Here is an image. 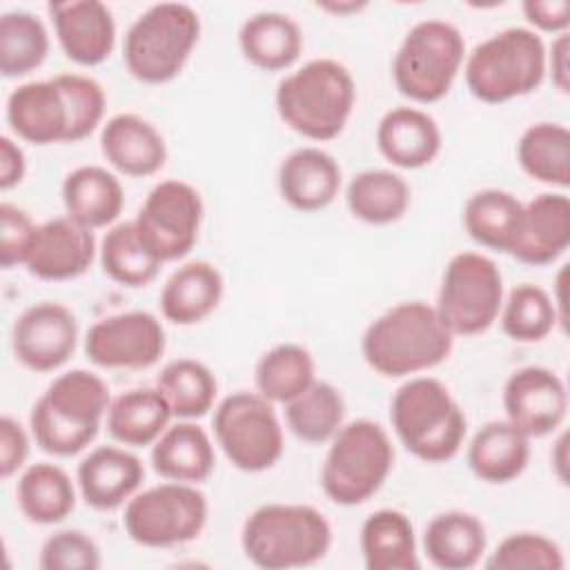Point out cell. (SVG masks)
<instances>
[{
  "instance_id": "cell-40",
  "label": "cell",
  "mask_w": 570,
  "mask_h": 570,
  "mask_svg": "<svg viewBox=\"0 0 570 570\" xmlns=\"http://www.w3.org/2000/svg\"><path fill=\"white\" fill-rule=\"evenodd\" d=\"M98 254L102 272L125 287L151 283L163 265L140 240L134 220L111 225L100 240Z\"/></svg>"
},
{
  "instance_id": "cell-35",
  "label": "cell",
  "mask_w": 570,
  "mask_h": 570,
  "mask_svg": "<svg viewBox=\"0 0 570 570\" xmlns=\"http://www.w3.org/2000/svg\"><path fill=\"white\" fill-rule=\"evenodd\" d=\"M345 200L354 218L367 225L396 223L410 207V185L390 169H365L345 189Z\"/></svg>"
},
{
  "instance_id": "cell-38",
  "label": "cell",
  "mask_w": 570,
  "mask_h": 570,
  "mask_svg": "<svg viewBox=\"0 0 570 570\" xmlns=\"http://www.w3.org/2000/svg\"><path fill=\"white\" fill-rule=\"evenodd\" d=\"M285 421L292 434L318 445L332 441L345 421V401L327 381H314L305 392L285 403Z\"/></svg>"
},
{
  "instance_id": "cell-31",
  "label": "cell",
  "mask_w": 570,
  "mask_h": 570,
  "mask_svg": "<svg viewBox=\"0 0 570 570\" xmlns=\"http://www.w3.org/2000/svg\"><path fill=\"white\" fill-rule=\"evenodd\" d=\"M171 416L174 412L158 387H134L111 399L107 430L122 445H154L169 428Z\"/></svg>"
},
{
  "instance_id": "cell-6",
  "label": "cell",
  "mask_w": 570,
  "mask_h": 570,
  "mask_svg": "<svg viewBox=\"0 0 570 570\" xmlns=\"http://www.w3.org/2000/svg\"><path fill=\"white\" fill-rule=\"evenodd\" d=\"M546 45L525 27H508L479 42L465 58V85L488 105L528 96L546 78Z\"/></svg>"
},
{
  "instance_id": "cell-51",
  "label": "cell",
  "mask_w": 570,
  "mask_h": 570,
  "mask_svg": "<svg viewBox=\"0 0 570 570\" xmlns=\"http://www.w3.org/2000/svg\"><path fill=\"white\" fill-rule=\"evenodd\" d=\"M552 463H554V470H557V476L561 483H566V434L559 436L557 445H554V452L550 454Z\"/></svg>"
},
{
  "instance_id": "cell-18",
  "label": "cell",
  "mask_w": 570,
  "mask_h": 570,
  "mask_svg": "<svg viewBox=\"0 0 570 570\" xmlns=\"http://www.w3.org/2000/svg\"><path fill=\"white\" fill-rule=\"evenodd\" d=\"M56 38L69 60L82 67L105 62L116 45V22L107 4L98 0L51 2Z\"/></svg>"
},
{
  "instance_id": "cell-48",
  "label": "cell",
  "mask_w": 570,
  "mask_h": 570,
  "mask_svg": "<svg viewBox=\"0 0 570 570\" xmlns=\"http://www.w3.org/2000/svg\"><path fill=\"white\" fill-rule=\"evenodd\" d=\"M523 13L530 24L550 33H566L570 27V2L568 0H525Z\"/></svg>"
},
{
  "instance_id": "cell-1",
  "label": "cell",
  "mask_w": 570,
  "mask_h": 570,
  "mask_svg": "<svg viewBox=\"0 0 570 570\" xmlns=\"http://www.w3.org/2000/svg\"><path fill=\"white\" fill-rule=\"evenodd\" d=\"M454 345V334L434 305L405 301L374 318L363 338L365 363L387 379L419 374L441 365Z\"/></svg>"
},
{
  "instance_id": "cell-50",
  "label": "cell",
  "mask_w": 570,
  "mask_h": 570,
  "mask_svg": "<svg viewBox=\"0 0 570 570\" xmlns=\"http://www.w3.org/2000/svg\"><path fill=\"white\" fill-rule=\"evenodd\" d=\"M568 51L570 40L568 33H559L550 47V56H546V69L550 67L552 82L561 94L570 91V69H568Z\"/></svg>"
},
{
  "instance_id": "cell-47",
  "label": "cell",
  "mask_w": 570,
  "mask_h": 570,
  "mask_svg": "<svg viewBox=\"0 0 570 570\" xmlns=\"http://www.w3.org/2000/svg\"><path fill=\"white\" fill-rule=\"evenodd\" d=\"M29 456V436L24 428L11 419H0V476L9 479L13 476Z\"/></svg>"
},
{
  "instance_id": "cell-46",
  "label": "cell",
  "mask_w": 570,
  "mask_h": 570,
  "mask_svg": "<svg viewBox=\"0 0 570 570\" xmlns=\"http://www.w3.org/2000/svg\"><path fill=\"white\" fill-rule=\"evenodd\" d=\"M38 225L18 205H0V263L2 267L24 265L36 238Z\"/></svg>"
},
{
  "instance_id": "cell-23",
  "label": "cell",
  "mask_w": 570,
  "mask_h": 570,
  "mask_svg": "<svg viewBox=\"0 0 570 570\" xmlns=\"http://www.w3.org/2000/svg\"><path fill=\"white\" fill-rule=\"evenodd\" d=\"M341 189V167L321 147L294 149L278 167V191L298 212L325 209Z\"/></svg>"
},
{
  "instance_id": "cell-9",
  "label": "cell",
  "mask_w": 570,
  "mask_h": 570,
  "mask_svg": "<svg viewBox=\"0 0 570 570\" xmlns=\"http://www.w3.org/2000/svg\"><path fill=\"white\" fill-rule=\"evenodd\" d=\"M465 58L461 31L445 20L428 18L416 22L403 38L392 62L396 89L414 102L441 100Z\"/></svg>"
},
{
  "instance_id": "cell-43",
  "label": "cell",
  "mask_w": 570,
  "mask_h": 570,
  "mask_svg": "<svg viewBox=\"0 0 570 570\" xmlns=\"http://www.w3.org/2000/svg\"><path fill=\"white\" fill-rule=\"evenodd\" d=\"M566 566L559 543L539 532L508 534L488 557V570H561Z\"/></svg>"
},
{
  "instance_id": "cell-15",
  "label": "cell",
  "mask_w": 570,
  "mask_h": 570,
  "mask_svg": "<svg viewBox=\"0 0 570 570\" xmlns=\"http://www.w3.org/2000/svg\"><path fill=\"white\" fill-rule=\"evenodd\" d=\"M78 321L73 312L53 301L27 307L11 327L16 358L33 372H53L76 352Z\"/></svg>"
},
{
  "instance_id": "cell-17",
  "label": "cell",
  "mask_w": 570,
  "mask_h": 570,
  "mask_svg": "<svg viewBox=\"0 0 570 570\" xmlns=\"http://www.w3.org/2000/svg\"><path fill=\"white\" fill-rule=\"evenodd\" d=\"M96 258L94 229L69 216L45 220L36 229L27 269L42 281H69L85 274Z\"/></svg>"
},
{
  "instance_id": "cell-34",
  "label": "cell",
  "mask_w": 570,
  "mask_h": 570,
  "mask_svg": "<svg viewBox=\"0 0 570 570\" xmlns=\"http://www.w3.org/2000/svg\"><path fill=\"white\" fill-rule=\"evenodd\" d=\"M523 216V203L505 189H479L463 207L468 236L481 247L510 254Z\"/></svg>"
},
{
  "instance_id": "cell-29",
  "label": "cell",
  "mask_w": 570,
  "mask_h": 570,
  "mask_svg": "<svg viewBox=\"0 0 570 570\" xmlns=\"http://www.w3.org/2000/svg\"><path fill=\"white\" fill-rule=\"evenodd\" d=\"M530 461V436L505 421L485 423L468 445V465L485 483L514 481Z\"/></svg>"
},
{
  "instance_id": "cell-42",
  "label": "cell",
  "mask_w": 570,
  "mask_h": 570,
  "mask_svg": "<svg viewBox=\"0 0 570 570\" xmlns=\"http://www.w3.org/2000/svg\"><path fill=\"white\" fill-rule=\"evenodd\" d=\"M501 327L517 343L543 341L559 323L552 296L532 283H521L510 289L501 305Z\"/></svg>"
},
{
  "instance_id": "cell-27",
  "label": "cell",
  "mask_w": 570,
  "mask_h": 570,
  "mask_svg": "<svg viewBox=\"0 0 570 570\" xmlns=\"http://www.w3.org/2000/svg\"><path fill=\"white\" fill-rule=\"evenodd\" d=\"M62 203L69 218L89 229H98L120 216L125 191L120 180L105 167L82 165L65 176Z\"/></svg>"
},
{
  "instance_id": "cell-19",
  "label": "cell",
  "mask_w": 570,
  "mask_h": 570,
  "mask_svg": "<svg viewBox=\"0 0 570 570\" xmlns=\"http://www.w3.org/2000/svg\"><path fill=\"white\" fill-rule=\"evenodd\" d=\"M145 479L142 461L116 445L91 450L76 470L78 490L94 510H116L129 501Z\"/></svg>"
},
{
  "instance_id": "cell-36",
  "label": "cell",
  "mask_w": 570,
  "mask_h": 570,
  "mask_svg": "<svg viewBox=\"0 0 570 570\" xmlns=\"http://www.w3.org/2000/svg\"><path fill=\"white\" fill-rule=\"evenodd\" d=\"M521 169L546 185H570V131L561 122H534L517 142Z\"/></svg>"
},
{
  "instance_id": "cell-37",
  "label": "cell",
  "mask_w": 570,
  "mask_h": 570,
  "mask_svg": "<svg viewBox=\"0 0 570 570\" xmlns=\"http://www.w3.org/2000/svg\"><path fill=\"white\" fill-rule=\"evenodd\" d=\"M314 381V358L298 343H278L269 347L254 367L256 390L272 403H289Z\"/></svg>"
},
{
  "instance_id": "cell-49",
  "label": "cell",
  "mask_w": 570,
  "mask_h": 570,
  "mask_svg": "<svg viewBox=\"0 0 570 570\" xmlns=\"http://www.w3.org/2000/svg\"><path fill=\"white\" fill-rule=\"evenodd\" d=\"M27 171L24 151L18 142H13L9 136H0V187L11 189L16 187Z\"/></svg>"
},
{
  "instance_id": "cell-25",
  "label": "cell",
  "mask_w": 570,
  "mask_h": 570,
  "mask_svg": "<svg viewBox=\"0 0 570 570\" xmlns=\"http://www.w3.org/2000/svg\"><path fill=\"white\" fill-rule=\"evenodd\" d=\"M223 289V274L212 263H185L165 281L160 312L174 325H196L218 307Z\"/></svg>"
},
{
  "instance_id": "cell-30",
  "label": "cell",
  "mask_w": 570,
  "mask_h": 570,
  "mask_svg": "<svg viewBox=\"0 0 570 570\" xmlns=\"http://www.w3.org/2000/svg\"><path fill=\"white\" fill-rule=\"evenodd\" d=\"M238 47L245 60L254 67L281 71L298 60L303 51V31L287 13L258 11L240 24Z\"/></svg>"
},
{
  "instance_id": "cell-52",
  "label": "cell",
  "mask_w": 570,
  "mask_h": 570,
  "mask_svg": "<svg viewBox=\"0 0 570 570\" xmlns=\"http://www.w3.org/2000/svg\"><path fill=\"white\" fill-rule=\"evenodd\" d=\"M321 9L332 11V13H352L358 11L363 7H367V2H356V0H347V2H318Z\"/></svg>"
},
{
  "instance_id": "cell-39",
  "label": "cell",
  "mask_w": 570,
  "mask_h": 570,
  "mask_svg": "<svg viewBox=\"0 0 570 570\" xmlns=\"http://www.w3.org/2000/svg\"><path fill=\"white\" fill-rule=\"evenodd\" d=\"M156 387L167 399L174 416L187 421L205 416L212 410L218 392L214 372L196 358L169 361L160 370Z\"/></svg>"
},
{
  "instance_id": "cell-14",
  "label": "cell",
  "mask_w": 570,
  "mask_h": 570,
  "mask_svg": "<svg viewBox=\"0 0 570 570\" xmlns=\"http://www.w3.org/2000/svg\"><path fill=\"white\" fill-rule=\"evenodd\" d=\"M160 321L142 309L111 314L96 321L85 336V354L98 367L145 370L165 352Z\"/></svg>"
},
{
  "instance_id": "cell-45",
  "label": "cell",
  "mask_w": 570,
  "mask_h": 570,
  "mask_svg": "<svg viewBox=\"0 0 570 570\" xmlns=\"http://www.w3.org/2000/svg\"><path fill=\"white\" fill-rule=\"evenodd\" d=\"M38 566L42 570H98L102 557L98 543L82 530H60L42 543Z\"/></svg>"
},
{
  "instance_id": "cell-4",
  "label": "cell",
  "mask_w": 570,
  "mask_h": 570,
  "mask_svg": "<svg viewBox=\"0 0 570 570\" xmlns=\"http://www.w3.org/2000/svg\"><path fill=\"white\" fill-rule=\"evenodd\" d=\"M390 421L405 450L425 463L456 456L468 432L461 405L434 376L405 381L392 396Z\"/></svg>"
},
{
  "instance_id": "cell-33",
  "label": "cell",
  "mask_w": 570,
  "mask_h": 570,
  "mask_svg": "<svg viewBox=\"0 0 570 570\" xmlns=\"http://www.w3.org/2000/svg\"><path fill=\"white\" fill-rule=\"evenodd\" d=\"M16 501L27 521L53 525L71 514L76 505V488L60 465L40 461L22 470L16 485Z\"/></svg>"
},
{
  "instance_id": "cell-41",
  "label": "cell",
  "mask_w": 570,
  "mask_h": 570,
  "mask_svg": "<svg viewBox=\"0 0 570 570\" xmlns=\"http://www.w3.org/2000/svg\"><path fill=\"white\" fill-rule=\"evenodd\" d=\"M49 53L45 22L29 11H4L0 18V71L20 78L38 69Z\"/></svg>"
},
{
  "instance_id": "cell-11",
  "label": "cell",
  "mask_w": 570,
  "mask_h": 570,
  "mask_svg": "<svg viewBox=\"0 0 570 570\" xmlns=\"http://www.w3.org/2000/svg\"><path fill=\"white\" fill-rule=\"evenodd\" d=\"M214 436L234 468L263 472L283 456V425L274 403L258 392L227 394L214 410Z\"/></svg>"
},
{
  "instance_id": "cell-12",
  "label": "cell",
  "mask_w": 570,
  "mask_h": 570,
  "mask_svg": "<svg viewBox=\"0 0 570 570\" xmlns=\"http://www.w3.org/2000/svg\"><path fill=\"white\" fill-rule=\"evenodd\" d=\"M501 305L503 278L492 258L459 252L448 261L434 307L452 334L485 332L499 318Z\"/></svg>"
},
{
  "instance_id": "cell-5",
  "label": "cell",
  "mask_w": 570,
  "mask_h": 570,
  "mask_svg": "<svg viewBox=\"0 0 570 570\" xmlns=\"http://www.w3.org/2000/svg\"><path fill=\"white\" fill-rule=\"evenodd\" d=\"M240 543L245 557L258 568H305L327 554L332 525L312 505L267 503L245 519Z\"/></svg>"
},
{
  "instance_id": "cell-7",
  "label": "cell",
  "mask_w": 570,
  "mask_h": 570,
  "mask_svg": "<svg viewBox=\"0 0 570 570\" xmlns=\"http://www.w3.org/2000/svg\"><path fill=\"white\" fill-rule=\"evenodd\" d=\"M200 36V18L185 2H158L142 11L125 33L127 71L147 85L174 80Z\"/></svg>"
},
{
  "instance_id": "cell-26",
  "label": "cell",
  "mask_w": 570,
  "mask_h": 570,
  "mask_svg": "<svg viewBox=\"0 0 570 570\" xmlns=\"http://www.w3.org/2000/svg\"><path fill=\"white\" fill-rule=\"evenodd\" d=\"M151 465L167 481L203 483L216 468V454L209 434L191 423L169 425L151 448Z\"/></svg>"
},
{
  "instance_id": "cell-8",
  "label": "cell",
  "mask_w": 570,
  "mask_h": 570,
  "mask_svg": "<svg viewBox=\"0 0 570 570\" xmlns=\"http://www.w3.org/2000/svg\"><path fill=\"white\" fill-rule=\"evenodd\" d=\"M392 465L394 448L387 432L370 419H356L334 434L321 485L334 503L358 505L379 492Z\"/></svg>"
},
{
  "instance_id": "cell-20",
  "label": "cell",
  "mask_w": 570,
  "mask_h": 570,
  "mask_svg": "<svg viewBox=\"0 0 570 570\" xmlns=\"http://www.w3.org/2000/svg\"><path fill=\"white\" fill-rule=\"evenodd\" d=\"M7 122L11 131L27 142H67L69 111L56 80L18 85L7 98Z\"/></svg>"
},
{
  "instance_id": "cell-28",
  "label": "cell",
  "mask_w": 570,
  "mask_h": 570,
  "mask_svg": "<svg viewBox=\"0 0 570 570\" xmlns=\"http://www.w3.org/2000/svg\"><path fill=\"white\" fill-rule=\"evenodd\" d=\"M488 534L479 517L463 510L439 512L423 530V550L441 570H468L485 552Z\"/></svg>"
},
{
  "instance_id": "cell-44",
  "label": "cell",
  "mask_w": 570,
  "mask_h": 570,
  "mask_svg": "<svg viewBox=\"0 0 570 570\" xmlns=\"http://www.w3.org/2000/svg\"><path fill=\"white\" fill-rule=\"evenodd\" d=\"M60 87L67 111H69V131L67 142H78L87 138L105 116V89L98 80L82 73H58L53 76Z\"/></svg>"
},
{
  "instance_id": "cell-24",
  "label": "cell",
  "mask_w": 570,
  "mask_h": 570,
  "mask_svg": "<svg viewBox=\"0 0 570 570\" xmlns=\"http://www.w3.org/2000/svg\"><path fill=\"white\" fill-rule=\"evenodd\" d=\"M441 129L436 120L416 107L390 109L376 127V147L385 160L401 169L430 165L441 151Z\"/></svg>"
},
{
  "instance_id": "cell-32",
  "label": "cell",
  "mask_w": 570,
  "mask_h": 570,
  "mask_svg": "<svg viewBox=\"0 0 570 570\" xmlns=\"http://www.w3.org/2000/svg\"><path fill=\"white\" fill-rule=\"evenodd\" d=\"M361 552L367 570H419L414 528L407 514L392 508L372 512L361 525Z\"/></svg>"
},
{
  "instance_id": "cell-13",
  "label": "cell",
  "mask_w": 570,
  "mask_h": 570,
  "mask_svg": "<svg viewBox=\"0 0 570 570\" xmlns=\"http://www.w3.org/2000/svg\"><path fill=\"white\" fill-rule=\"evenodd\" d=\"M203 223V198L185 180H160L140 205L134 225L147 249L160 261H178L191 252Z\"/></svg>"
},
{
  "instance_id": "cell-10",
  "label": "cell",
  "mask_w": 570,
  "mask_h": 570,
  "mask_svg": "<svg viewBox=\"0 0 570 570\" xmlns=\"http://www.w3.org/2000/svg\"><path fill=\"white\" fill-rule=\"evenodd\" d=\"M207 512V499L194 483L167 481L134 494L125 505L122 525L138 546L174 548L203 532Z\"/></svg>"
},
{
  "instance_id": "cell-3",
  "label": "cell",
  "mask_w": 570,
  "mask_h": 570,
  "mask_svg": "<svg viewBox=\"0 0 570 570\" xmlns=\"http://www.w3.org/2000/svg\"><path fill=\"white\" fill-rule=\"evenodd\" d=\"M356 82L345 65L314 58L287 73L276 87L281 120L309 140L336 138L354 109Z\"/></svg>"
},
{
  "instance_id": "cell-16",
  "label": "cell",
  "mask_w": 570,
  "mask_h": 570,
  "mask_svg": "<svg viewBox=\"0 0 570 570\" xmlns=\"http://www.w3.org/2000/svg\"><path fill=\"white\" fill-rule=\"evenodd\" d=\"M505 419L530 439L554 432L568 414V390L561 376L543 365L512 372L503 385Z\"/></svg>"
},
{
  "instance_id": "cell-2",
  "label": "cell",
  "mask_w": 570,
  "mask_h": 570,
  "mask_svg": "<svg viewBox=\"0 0 570 570\" xmlns=\"http://www.w3.org/2000/svg\"><path fill=\"white\" fill-rule=\"evenodd\" d=\"M111 403L107 383L89 370L58 374L29 414L36 445L53 456L82 452L98 434Z\"/></svg>"
},
{
  "instance_id": "cell-22",
  "label": "cell",
  "mask_w": 570,
  "mask_h": 570,
  "mask_svg": "<svg viewBox=\"0 0 570 570\" xmlns=\"http://www.w3.org/2000/svg\"><path fill=\"white\" fill-rule=\"evenodd\" d=\"M100 151L114 169L134 178L160 171L167 160L165 138L136 114H116L102 125Z\"/></svg>"
},
{
  "instance_id": "cell-21",
  "label": "cell",
  "mask_w": 570,
  "mask_h": 570,
  "mask_svg": "<svg viewBox=\"0 0 570 570\" xmlns=\"http://www.w3.org/2000/svg\"><path fill=\"white\" fill-rule=\"evenodd\" d=\"M570 245V200L566 194H539L523 205L510 256L525 265H550Z\"/></svg>"
}]
</instances>
